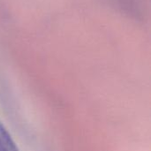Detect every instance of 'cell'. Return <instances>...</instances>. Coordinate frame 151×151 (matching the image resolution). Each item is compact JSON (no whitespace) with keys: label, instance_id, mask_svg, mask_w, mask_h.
<instances>
[{"label":"cell","instance_id":"1","mask_svg":"<svg viewBox=\"0 0 151 151\" xmlns=\"http://www.w3.org/2000/svg\"><path fill=\"white\" fill-rule=\"evenodd\" d=\"M0 151H19L18 149H13L8 146L1 138H0Z\"/></svg>","mask_w":151,"mask_h":151}]
</instances>
